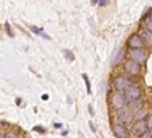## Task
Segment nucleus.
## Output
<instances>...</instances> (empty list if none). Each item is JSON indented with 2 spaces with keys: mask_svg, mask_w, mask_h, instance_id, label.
<instances>
[{
  "mask_svg": "<svg viewBox=\"0 0 152 138\" xmlns=\"http://www.w3.org/2000/svg\"><path fill=\"white\" fill-rule=\"evenodd\" d=\"M127 104V97L123 92H114L111 96H110V106L114 110H123Z\"/></svg>",
  "mask_w": 152,
  "mask_h": 138,
  "instance_id": "f257e3e1",
  "label": "nucleus"
},
{
  "mask_svg": "<svg viewBox=\"0 0 152 138\" xmlns=\"http://www.w3.org/2000/svg\"><path fill=\"white\" fill-rule=\"evenodd\" d=\"M124 94H125V97H127V101H130V103H137V101H140V99H141L142 90L140 86L131 85L130 88L124 92Z\"/></svg>",
  "mask_w": 152,
  "mask_h": 138,
  "instance_id": "f03ea898",
  "label": "nucleus"
},
{
  "mask_svg": "<svg viewBox=\"0 0 152 138\" xmlns=\"http://www.w3.org/2000/svg\"><path fill=\"white\" fill-rule=\"evenodd\" d=\"M130 86H131L130 80H128L125 76H123V75H121V76L118 75V76L114 77L113 88H114V90H115V92H123V93H124V92L130 88Z\"/></svg>",
  "mask_w": 152,
  "mask_h": 138,
  "instance_id": "7ed1b4c3",
  "label": "nucleus"
},
{
  "mask_svg": "<svg viewBox=\"0 0 152 138\" xmlns=\"http://www.w3.org/2000/svg\"><path fill=\"white\" fill-rule=\"evenodd\" d=\"M117 118H118V121L121 123V124H127V123H131L134 118H135V114L132 113L131 107H124L123 110L118 111Z\"/></svg>",
  "mask_w": 152,
  "mask_h": 138,
  "instance_id": "20e7f679",
  "label": "nucleus"
},
{
  "mask_svg": "<svg viewBox=\"0 0 152 138\" xmlns=\"http://www.w3.org/2000/svg\"><path fill=\"white\" fill-rule=\"evenodd\" d=\"M147 58H148V52L144 50V48H142V50H131L130 51V59L137 62V64H140V65L147 61Z\"/></svg>",
  "mask_w": 152,
  "mask_h": 138,
  "instance_id": "39448f33",
  "label": "nucleus"
},
{
  "mask_svg": "<svg viewBox=\"0 0 152 138\" xmlns=\"http://www.w3.org/2000/svg\"><path fill=\"white\" fill-rule=\"evenodd\" d=\"M124 71L128 76H137V75H140V72H141V65L130 59V61H127L124 64Z\"/></svg>",
  "mask_w": 152,
  "mask_h": 138,
  "instance_id": "423d86ee",
  "label": "nucleus"
},
{
  "mask_svg": "<svg viewBox=\"0 0 152 138\" xmlns=\"http://www.w3.org/2000/svg\"><path fill=\"white\" fill-rule=\"evenodd\" d=\"M131 130H132V133L137 134L138 137L144 135V134L148 133V130H149V128H148V124H147V120H138V121H134Z\"/></svg>",
  "mask_w": 152,
  "mask_h": 138,
  "instance_id": "0eeeda50",
  "label": "nucleus"
},
{
  "mask_svg": "<svg viewBox=\"0 0 152 138\" xmlns=\"http://www.w3.org/2000/svg\"><path fill=\"white\" fill-rule=\"evenodd\" d=\"M144 39L140 34H132L130 38H128V47H130L131 50H142V47H144Z\"/></svg>",
  "mask_w": 152,
  "mask_h": 138,
  "instance_id": "6e6552de",
  "label": "nucleus"
},
{
  "mask_svg": "<svg viewBox=\"0 0 152 138\" xmlns=\"http://www.w3.org/2000/svg\"><path fill=\"white\" fill-rule=\"evenodd\" d=\"M113 133L117 138H130V134H128V130L125 128L124 124L121 123H117V124H113Z\"/></svg>",
  "mask_w": 152,
  "mask_h": 138,
  "instance_id": "1a4fd4ad",
  "label": "nucleus"
},
{
  "mask_svg": "<svg viewBox=\"0 0 152 138\" xmlns=\"http://www.w3.org/2000/svg\"><path fill=\"white\" fill-rule=\"evenodd\" d=\"M148 116H149V114H148V111L145 107H144V109H140L138 113L135 114V121H138V120H147Z\"/></svg>",
  "mask_w": 152,
  "mask_h": 138,
  "instance_id": "9d476101",
  "label": "nucleus"
},
{
  "mask_svg": "<svg viewBox=\"0 0 152 138\" xmlns=\"http://www.w3.org/2000/svg\"><path fill=\"white\" fill-rule=\"evenodd\" d=\"M142 39H144V42H147L148 45H152V33H149V31H147V30H144L141 34Z\"/></svg>",
  "mask_w": 152,
  "mask_h": 138,
  "instance_id": "9b49d317",
  "label": "nucleus"
},
{
  "mask_svg": "<svg viewBox=\"0 0 152 138\" xmlns=\"http://www.w3.org/2000/svg\"><path fill=\"white\" fill-rule=\"evenodd\" d=\"M123 56H124V50H123V48H120V50L117 51L115 56L113 58V65L118 64V61H121V59H123Z\"/></svg>",
  "mask_w": 152,
  "mask_h": 138,
  "instance_id": "f8f14e48",
  "label": "nucleus"
},
{
  "mask_svg": "<svg viewBox=\"0 0 152 138\" xmlns=\"http://www.w3.org/2000/svg\"><path fill=\"white\" fill-rule=\"evenodd\" d=\"M92 3H93V4H99L100 7H104V6H109L110 4L109 0H97V1H96V0H93Z\"/></svg>",
  "mask_w": 152,
  "mask_h": 138,
  "instance_id": "ddd939ff",
  "label": "nucleus"
},
{
  "mask_svg": "<svg viewBox=\"0 0 152 138\" xmlns=\"http://www.w3.org/2000/svg\"><path fill=\"white\" fill-rule=\"evenodd\" d=\"M144 26H145V30H147V31H149V33H152V21H151V20H149V18L144 21Z\"/></svg>",
  "mask_w": 152,
  "mask_h": 138,
  "instance_id": "4468645a",
  "label": "nucleus"
},
{
  "mask_svg": "<svg viewBox=\"0 0 152 138\" xmlns=\"http://www.w3.org/2000/svg\"><path fill=\"white\" fill-rule=\"evenodd\" d=\"M83 79L86 82V89H87V93H92V89H90V82H89V77L86 76V73H83Z\"/></svg>",
  "mask_w": 152,
  "mask_h": 138,
  "instance_id": "2eb2a0df",
  "label": "nucleus"
},
{
  "mask_svg": "<svg viewBox=\"0 0 152 138\" xmlns=\"http://www.w3.org/2000/svg\"><path fill=\"white\" fill-rule=\"evenodd\" d=\"M1 138H18V135H17L16 133L10 131V133H7V134H3V135H1Z\"/></svg>",
  "mask_w": 152,
  "mask_h": 138,
  "instance_id": "dca6fc26",
  "label": "nucleus"
},
{
  "mask_svg": "<svg viewBox=\"0 0 152 138\" xmlns=\"http://www.w3.org/2000/svg\"><path fill=\"white\" fill-rule=\"evenodd\" d=\"M31 28V31H34V33H37V34H42V31H44V28H39V27H30Z\"/></svg>",
  "mask_w": 152,
  "mask_h": 138,
  "instance_id": "f3484780",
  "label": "nucleus"
},
{
  "mask_svg": "<svg viewBox=\"0 0 152 138\" xmlns=\"http://www.w3.org/2000/svg\"><path fill=\"white\" fill-rule=\"evenodd\" d=\"M147 124H148V128H151V130H152V114H149V116H148Z\"/></svg>",
  "mask_w": 152,
  "mask_h": 138,
  "instance_id": "a211bd4d",
  "label": "nucleus"
},
{
  "mask_svg": "<svg viewBox=\"0 0 152 138\" xmlns=\"http://www.w3.org/2000/svg\"><path fill=\"white\" fill-rule=\"evenodd\" d=\"M34 130H35V131H38V133H45V128H44V127H39V126L34 127Z\"/></svg>",
  "mask_w": 152,
  "mask_h": 138,
  "instance_id": "6ab92c4d",
  "label": "nucleus"
},
{
  "mask_svg": "<svg viewBox=\"0 0 152 138\" xmlns=\"http://www.w3.org/2000/svg\"><path fill=\"white\" fill-rule=\"evenodd\" d=\"M138 138H152V134L148 131V133H145L144 135H141V137H138Z\"/></svg>",
  "mask_w": 152,
  "mask_h": 138,
  "instance_id": "aec40b11",
  "label": "nucleus"
},
{
  "mask_svg": "<svg viewBox=\"0 0 152 138\" xmlns=\"http://www.w3.org/2000/svg\"><path fill=\"white\" fill-rule=\"evenodd\" d=\"M6 31H9V34H10L11 37H13V33L10 31V26H9V23H6Z\"/></svg>",
  "mask_w": 152,
  "mask_h": 138,
  "instance_id": "412c9836",
  "label": "nucleus"
},
{
  "mask_svg": "<svg viewBox=\"0 0 152 138\" xmlns=\"http://www.w3.org/2000/svg\"><path fill=\"white\" fill-rule=\"evenodd\" d=\"M64 54H65V55L68 56L69 59H72V55H71V52H69V51H64Z\"/></svg>",
  "mask_w": 152,
  "mask_h": 138,
  "instance_id": "4be33fe9",
  "label": "nucleus"
},
{
  "mask_svg": "<svg viewBox=\"0 0 152 138\" xmlns=\"http://www.w3.org/2000/svg\"><path fill=\"white\" fill-rule=\"evenodd\" d=\"M89 126H90V128H92V131H96V128H94V126H93V123H92V121L89 123Z\"/></svg>",
  "mask_w": 152,
  "mask_h": 138,
  "instance_id": "5701e85b",
  "label": "nucleus"
},
{
  "mask_svg": "<svg viewBox=\"0 0 152 138\" xmlns=\"http://www.w3.org/2000/svg\"><path fill=\"white\" fill-rule=\"evenodd\" d=\"M149 20H151V21H152V13H151V16H149Z\"/></svg>",
  "mask_w": 152,
  "mask_h": 138,
  "instance_id": "b1692460",
  "label": "nucleus"
},
{
  "mask_svg": "<svg viewBox=\"0 0 152 138\" xmlns=\"http://www.w3.org/2000/svg\"><path fill=\"white\" fill-rule=\"evenodd\" d=\"M151 134H152V130H151Z\"/></svg>",
  "mask_w": 152,
  "mask_h": 138,
  "instance_id": "393cba45",
  "label": "nucleus"
}]
</instances>
